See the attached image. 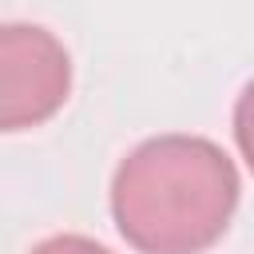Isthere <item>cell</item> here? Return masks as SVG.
Here are the masks:
<instances>
[{
    "label": "cell",
    "mask_w": 254,
    "mask_h": 254,
    "mask_svg": "<svg viewBox=\"0 0 254 254\" xmlns=\"http://www.w3.org/2000/svg\"><path fill=\"white\" fill-rule=\"evenodd\" d=\"M238 206L234 159L202 135H155L111 179V218L139 254H202Z\"/></svg>",
    "instance_id": "cell-1"
},
{
    "label": "cell",
    "mask_w": 254,
    "mask_h": 254,
    "mask_svg": "<svg viewBox=\"0 0 254 254\" xmlns=\"http://www.w3.org/2000/svg\"><path fill=\"white\" fill-rule=\"evenodd\" d=\"M28 254H111V250L87 234H52V238L36 242Z\"/></svg>",
    "instance_id": "cell-3"
},
{
    "label": "cell",
    "mask_w": 254,
    "mask_h": 254,
    "mask_svg": "<svg viewBox=\"0 0 254 254\" xmlns=\"http://www.w3.org/2000/svg\"><path fill=\"white\" fill-rule=\"evenodd\" d=\"M71 91V56L40 24H0V131L52 119Z\"/></svg>",
    "instance_id": "cell-2"
}]
</instances>
